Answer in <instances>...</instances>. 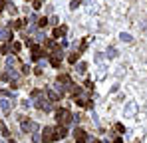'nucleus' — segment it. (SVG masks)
Segmentation results:
<instances>
[{
    "mask_svg": "<svg viewBox=\"0 0 147 143\" xmlns=\"http://www.w3.org/2000/svg\"><path fill=\"white\" fill-rule=\"evenodd\" d=\"M68 34V28L66 26H56L54 28V38H64Z\"/></svg>",
    "mask_w": 147,
    "mask_h": 143,
    "instance_id": "39448f33",
    "label": "nucleus"
},
{
    "mask_svg": "<svg viewBox=\"0 0 147 143\" xmlns=\"http://www.w3.org/2000/svg\"><path fill=\"white\" fill-rule=\"evenodd\" d=\"M0 131H2V135H4V137H10V131H8V127H6L4 123H0Z\"/></svg>",
    "mask_w": 147,
    "mask_h": 143,
    "instance_id": "dca6fc26",
    "label": "nucleus"
},
{
    "mask_svg": "<svg viewBox=\"0 0 147 143\" xmlns=\"http://www.w3.org/2000/svg\"><path fill=\"white\" fill-rule=\"evenodd\" d=\"M34 8H36V10L42 8V0H34Z\"/></svg>",
    "mask_w": 147,
    "mask_h": 143,
    "instance_id": "b1692460",
    "label": "nucleus"
},
{
    "mask_svg": "<svg viewBox=\"0 0 147 143\" xmlns=\"http://www.w3.org/2000/svg\"><path fill=\"white\" fill-rule=\"evenodd\" d=\"M2 10H4V0H0V14H2Z\"/></svg>",
    "mask_w": 147,
    "mask_h": 143,
    "instance_id": "393cba45",
    "label": "nucleus"
},
{
    "mask_svg": "<svg viewBox=\"0 0 147 143\" xmlns=\"http://www.w3.org/2000/svg\"><path fill=\"white\" fill-rule=\"evenodd\" d=\"M0 105H2V111H4V113H10V109H12L10 99H2V101H0Z\"/></svg>",
    "mask_w": 147,
    "mask_h": 143,
    "instance_id": "1a4fd4ad",
    "label": "nucleus"
},
{
    "mask_svg": "<svg viewBox=\"0 0 147 143\" xmlns=\"http://www.w3.org/2000/svg\"><path fill=\"white\" fill-rule=\"evenodd\" d=\"M113 129H115V131H119V133H125V127H123V123H115V125H113Z\"/></svg>",
    "mask_w": 147,
    "mask_h": 143,
    "instance_id": "a211bd4d",
    "label": "nucleus"
},
{
    "mask_svg": "<svg viewBox=\"0 0 147 143\" xmlns=\"http://www.w3.org/2000/svg\"><path fill=\"white\" fill-rule=\"evenodd\" d=\"M22 26H24L22 20H14V22H10V30H12V28H22Z\"/></svg>",
    "mask_w": 147,
    "mask_h": 143,
    "instance_id": "2eb2a0df",
    "label": "nucleus"
},
{
    "mask_svg": "<svg viewBox=\"0 0 147 143\" xmlns=\"http://www.w3.org/2000/svg\"><path fill=\"white\" fill-rule=\"evenodd\" d=\"M74 135H76V141H86V139H88V135H86V131H84V129H80V127H76V131H74Z\"/></svg>",
    "mask_w": 147,
    "mask_h": 143,
    "instance_id": "0eeeda50",
    "label": "nucleus"
},
{
    "mask_svg": "<svg viewBox=\"0 0 147 143\" xmlns=\"http://www.w3.org/2000/svg\"><path fill=\"white\" fill-rule=\"evenodd\" d=\"M135 111H137V105H135V103L131 101V103L127 105V109H125V117H129V115H133Z\"/></svg>",
    "mask_w": 147,
    "mask_h": 143,
    "instance_id": "f8f14e48",
    "label": "nucleus"
},
{
    "mask_svg": "<svg viewBox=\"0 0 147 143\" xmlns=\"http://www.w3.org/2000/svg\"><path fill=\"white\" fill-rule=\"evenodd\" d=\"M32 97H34V105H36L38 109H42V111H50V107H52V105L46 101V97L42 95V92L34 90V92H32Z\"/></svg>",
    "mask_w": 147,
    "mask_h": 143,
    "instance_id": "f257e3e1",
    "label": "nucleus"
},
{
    "mask_svg": "<svg viewBox=\"0 0 147 143\" xmlns=\"http://www.w3.org/2000/svg\"><path fill=\"white\" fill-rule=\"evenodd\" d=\"M78 58H80V52H76V54H72V56L68 58V62H70V64H76V62H78Z\"/></svg>",
    "mask_w": 147,
    "mask_h": 143,
    "instance_id": "f3484780",
    "label": "nucleus"
},
{
    "mask_svg": "<svg viewBox=\"0 0 147 143\" xmlns=\"http://www.w3.org/2000/svg\"><path fill=\"white\" fill-rule=\"evenodd\" d=\"M56 121H58L60 125H64V127H66L70 121H74V115L66 109V107H62V109H58V111H56Z\"/></svg>",
    "mask_w": 147,
    "mask_h": 143,
    "instance_id": "f03ea898",
    "label": "nucleus"
},
{
    "mask_svg": "<svg viewBox=\"0 0 147 143\" xmlns=\"http://www.w3.org/2000/svg\"><path fill=\"white\" fill-rule=\"evenodd\" d=\"M20 44H18V42H14V44H12V52H18V50H20Z\"/></svg>",
    "mask_w": 147,
    "mask_h": 143,
    "instance_id": "5701e85b",
    "label": "nucleus"
},
{
    "mask_svg": "<svg viewBox=\"0 0 147 143\" xmlns=\"http://www.w3.org/2000/svg\"><path fill=\"white\" fill-rule=\"evenodd\" d=\"M50 64H52L54 68H60V66H62V60H60L58 56H52V58H50Z\"/></svg>",
    "mask_w": 147,
    "mask_h": 143,
    "instance_id": "ddd939ff",
    "label": "nucleus"
},
{
    "mask_svg": "<svg viewBox=\"0 0 147 143\" xmlns=\"http://www.w3.org/2000/svg\"><path fill=\"white\" fill-rule=\"evenodd\" d=\"M119 38H121L123 42H131V40H133V38H131V34H125V32H123V34L119 36Z\"/></svg>",
    "mask_w": 147,
    "mask_h": 143,
    "instance_id": "6ab92c4d",
    "label": "nucleus"
},
{
    "mask_svg": "<svg viewBox=\"0 0 147 143\" xmlns=\"http://www.w3.org/2000/svg\"><path fill=\"white\" fill-rule=\"evenodd\" d=\"M68 135V131H66V127L64 125H60L58 129H56V135H54V139H64Z\"/></svg>",
    "mask_w": 147,
    "mask_h": 143,
    "instance_id": "6e6552de",
    "label": "nucleus"
},
{
    "mask_svg": "<svg viewBox=\"0 0 147 143\" xmlns=\"http://www.w3.org/2000/svg\"><path fill=\"white\" fill-rule=\"evenodd\" d=\"M46 24H48V18H40V22H38V26H42V28H44Z\"/></svg>",
    "mask_w": 147,
    "mask_h": 143,
    "instance_id": "4be33fe9",
    "label": "nucleus"
},
{
    "mask_svg": "<svg viewBox=\"0 0 147 143\" xmlns=\"http://www.w3.org/2000/svg\"><path fill=\"white\" fill-rule=\"evenodd\" d=\"M12 38V30L10 28H0V40L2 42H8Z\"/></svg>",
    "mask_w": 147,
    "mask_h": 143,
    "instance_id": "423d86ee",
    "label": "nucleus"
},
{
    "mask_svg": "<svg viewBox=\"0 0 147 143\" xmlns=\"http://www.w3.org/2000/svg\"><path fill=\"white\" fill-rule=\"evenodd\" d=\"M113 143H123V141L119 139V137H117V139H113Z\"/></svg>",
    "mask_w": 147,
    "mask_h": 143,
    "instance_id": "a878e982",
    "label": "nucleus"
},
{
    "mask_svg": "<svg viewBox=\"0 0 147 143\" xmlns=\"http://www.w3.org/2000/svg\"><path fill=\"white\" fill-rule=\"evenodd\" d=\"M46 95H48L50 101H58V99H60V94L54 92V90H46Z\"/></svg>",
    "mask_w": 147,
    "mask_h": 143,
    "instance_id": "9b49d317",
    "label": "nucleus"
},
{
    "mask_svg": "<svg viewBox=\"0 0 147 143\" xmlns=\"http://www.w3.org/2000/svg\"><path fill=\"white\" fill-rule=\"evenodd\" d=\"M10 50H12V44H2V46H0V52H2V54H8Z\"/></svg>",
    "mask_w": 147,
    "mask_h": 143,
    "instance_id": "4468645a",
    "label": "nucleus"
},
{
    "mask_svg": "<svg viewBox=\"0 0 147 143\" xmlns=\"http://www.w3.org/2000/svg\"><path fill=\"white\" fill-rule=\"evenodd\" d=\"M107 56H109V58H115V56H117V50H115V48H109V50H107Z\"/></svg>",
    "mask_w": 147,
    "mask_h": 143,
    "instance_id": "aec40b11",
    "label": "nucleus"
},
{
    "mask_svg": "<svg viewBox=\"0 0 147 143\" xmlns=\"http://www.w3.org/2000/svg\"><path fill=\"white\" fill-rule=\"evenodd\" d=\"M20 125H22V131H38V125L36 123H32V121H28V119H22L20 121Z\"/></svg>",
    "mask_w": 147,
    "mask_h": 143,
    "instance_id": "20e7f679",
    "label": "nucleus"
},
{
    "mask_svg": "<svg viewBox=\"0 0 147 143\" xmlns=\"http://www.w3.org/2000/svg\"><path fill=\"white\" fill-rule=\"evenodd\" d=\"M54 135H56V129H54V127H44V131H42V141L44 143L54 141Z\"/></svg>",
    "mask_w": 147,
    "mask_h": 143,
    "instance_id": "7ed1b4c3",
    "label": "nucleus"
},
{
    "mask_svg": "<svg viewBox=\"0 0 147 143\" xmlns=\"http://www.w3.org/2000/svg\"><path fill=\"white\" fill-rule=\"evenodd\" d=\"M42 56H44V52H42V50H40L38 46H34V48H32V60H40Z\"/></svg>",
    "mask_w": 147,
    "mask_h": 143,
    "instance_id": "9d476101",
    "label": "nucleus"
},
{
    "mask_svg": "<svg viewBox=\"0 0 147 143\" xmlns=\"http://www.w3.org/2000/svg\"><path fill=\"white\" fill-rule=\"evenodd\" d=\"M86 68H88V66H86L84 62H80V64H78V72H80V74H84V72H86Z\"/></svg>",
    "mask_w": 147,
    "mask_h": 143,
    "instance_id": "412c9836",
    "label": "nucleus"
},
{
    "mask_svg": "<svg viewBox=\"0 0 147 143\" xmlns=\"http://www.w3.org/2000/svg\"><path fill=\"white\" fill-rule=\"evenodd\" d=\"M90 143H103V141H94V139H88Z\"/></svg>",
    "mask_w": 147,
    "mask_h": 143,
    "instance_id": "bb28decb",
    "label": "nucleus"
}]
</instances>
